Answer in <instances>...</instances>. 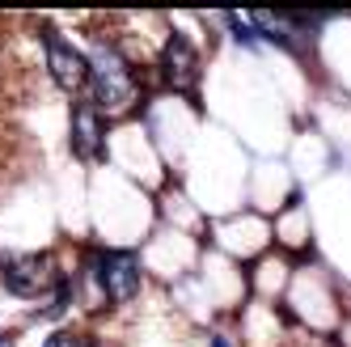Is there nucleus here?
I'll return each mask as SVG.
<instances>
[{
  "label": "nucleus",
  "mask_w": 351,
  "mask_h": 347,
  "mask_svg": "<svg viewBox=\"0 0 351 347\" xmlns=\"http://www.w3.org/2000/svg\"><path fill=\"white\" fill-rule=\"evenodd\" d=\"M81 347H97V343H81Z\"/></svg>",
  "instance_id": "6e6552de"
},
{
  "label": "nucleus",
  "mask_w": 351,
  "mask_h": 347,
  "mask_svg": "<svg viewBox=\"0 0 351 347\" xmlns=\"http://www.w3.org/2000/svg\"><path fill=\"white\" fill-rule=\"evenodd\" d=\"M0 347H5V339H0Z\"/></svg>",
  "instance_id": "1a4fd4ad"
},
{
  "label": "nucleus",
  "mask_w": 351,
  "mask_h": 347,
  "mask_svg": "<svg viewBox=\"0 0 351 347\" xmlns=\"http://www.w3.org/2000/svg\"><path fill=\"white\" fill-rule=\"evenodd\" d=\"M0 280H5L13 296L34 301V296H47L60 284V271L47 254H9V259H0Z\"/></svg>",
  "instance_id": "f03ea898"
},
{
  "label": "nucleus",
  "mask_w": 351,
  "mask_h": 347,
  "mask_svg": "<svg viewBox=\"0 0 351 347\" xmlns=\"http://www.w3.org/2000/svg\"><path fill=\"white\" fill-rule=\"evenodd\" d=\"M43 51H47V72L56 77L60 89L77 93L81 85H89V56H81V47H72L56 26L43 30Z\"/></svg>",
  "instance_id": "20e7f679"
},
{
  "label": "nucleus",
  "mask_w": 351,
  "mask_h": 347,
  "mask_svg": "<svg viewBox=\"0 0 351 347\" xmlns=\"http://www.w3.org/2000/svg\"><path fill=\"white\" fill-rule=\"evenodd\" d=\"M72 153L81 161H102L106 157V123L93 102L72 106Z\"/></svg>",
  "instance_id": "423d86ee"
},
{
  "label": "nucleus",
  "mask_w": 351,
  "mask_h": 347,
  "mask_svg": "<svg viewBox=\"0 0 351 347\" xmlns=\"http://www.w3.org/2000/svg\"><path fill=\"white\" fill-rule=\"evenodd\" d=\"M93 276H97V284H102V292L110 296L114 305H123V301H132V296L140 292V254H132V250H102L93 259Z\"/></svg>",
  "instance_id": "7ed1b4c3"
},
{
  "label": "nucleus",
  "mask_w": 351,
  "mask_h": 347,
  "mask_svg": "<svg viewBox=\"0 0 351 347\" xmlns=\"http://www.w3.org/2000/svg\"><path fill=\"white\" fill-rule=\"evenodd\" d=\"M161 81L173 93H195L199 85V51L182 30H173L161 47Z\"/></svg>",
  "instance_id": "39448f33"
},
{
  "label": "nucleus",
  "mask_w": 351,
  "mask_h": 347,
  "mask_svg": "<svg viewBox=\"0 0 351 347\" xmlns=\"http://www.w3.org/2000/svg\"><path fill=\"white\" fill-rule=\"evenodd\" d=\"M43 347H81L77 339H72V335H64V331H56V335H47V343Z\"/></svg>",
  "instance_id": "0eeeda50"
},
{
  "label": "nucleus",
  "mask_w": 351,
  "mask_h": 347,
  "mask_svg": "<svg viewBox=\"0 0 351 347\" xmlns=\"http://www.w3.org/2000/svg\"><path fill=\"white\" fill-rule=\"evenodd\" d=\"M89 97L102 115H128L140 97L128 60L119 51H110V47H97L89 56Z\"/></svg>",
  "instance_id": "f257e3e1"
}]
</instances>
